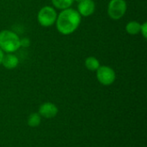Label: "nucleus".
Wrapping results in <instances>:
<instances>
[{
  "mask_svg": "<svg viewBox=\"0 0 147 147\" xmlns=\"http://www.w3.org/2000/svg\"><path fill=\"white\" fill-rule=\"evenodd\" d=\"M141 24L136 21H131L126 25V31L130 35H136L140 34Z\"/></svg>",
  "mask_w": 147,
  "mask_h": 147,
  "instance_id": "9d476101",
  "label": "nucleus"
},
{
  "mask_svg": "<svg viewBox=\"0 0 147 147\" xmlns=\"http://www.w3.org/2000/svg\"><path fill=\"white\" fill-rule=\"evenodd\" d=\"M140 33L142 34V36H143L145 39H146L147 38V22H145L144 23H142V24H141Z\"/></svg>",
  "mask_w": 147,
  "mask_h": 147,
  "instance_id": "4468645a",
  "label": "nucleus"
},
{
  "mask_svg": "<svg viewBox=\"0 0 147 147\" xmlns=\"http://www.w3.org/2000/svg\"><path fill=\"white\" fill-rule=\"evenodd\" d=\"M75 1H76V2H78V3H79V2H80V1H82V0H74V2H75Z\"/></svg>",
  "mask_w": 147,
  "mask_h": 147,
  "instance_id": "dca6fc26",
  "label": "nucleus"
},
{
  "mask_svg": "<svg viewBox=\"0 0 147 147\" xmlns=\"http://www.w3.org/2000/svg\"><path fill=\"white\" fill-rule=\"evenodd\" d=\"M96 3L93 0H82L78 4V12L81 16L88 17L94 14Z\"/></svg>",
  "mask_w": 147,
  "mask_h": 147,
  "instance_id": "423d86ee",
  "label": "nucleus"
},
{
  "mask_svg": "<svg viewBox=\"0 0 147 147\" xmlns=\"http://www.w3.org/2000/svg\"><path fill=\"white\" fill-rule=\"evenodd\" d=\"M51 1L53 7L61 10L71 8V6L74 3V0H51Z\"/></svg>",
  "mask_w": 147,
  "mask_h": 147,
  "instance_id": "9b49d317",
  "label": "nucleus"
},
{
  "mask_svg": "<svg viewBox=\"0 0 147 147\" xmlns=\"http://www.w3.org/2000/svg\"><path fill=\"white\" fill-rule=\"evenodd\" d=\"M57 30L64 34L68 35L74 33L81 23V16L77 9L68 8L63 9L56 19Z\"/></svg>",
  "mask_w": 147,
  "mask_h": 147,
  "instance_id": "f257e3e1",
  "label": "nucleus"
},
{
  "mask_svg": "<svg viewBox=\"0 0 147 147\" xmlns=\"http://www.w3.org/2000/svg\"><path fill=\"white\" fill-rule=\"evenodd\" d=\"M20 37L16 33L9 29L0 31V48L3 53H14L20 47Z\"/></svg>",
  "mask_w": 147,
  "mask_h": 147,
  "instance_id": "f03ea898",
  "label": "nucleus"
},
{
  "mask_svg": "<svg viewBox=\"0 0 147 147\" xmlns=\"http://www.w3.org/2000/svg\"><path fill=\"white\" fill-rule=\"evenodd\" d=\"M58 112H59L58 107L52 102H45L41 104L39 109V115L47 119H51L55 117Z\"/></svg>",
  "mask_w": 147,
  "mask_h": 147,
  "instance_id": "0eeeda50",
  "label": "nucleus"
},
{
  "mask_svg": "<svg viewBox=\"0 0 147 147\" xmlns=\"http://www.w3.org/2000/svg\"><path fill=\"white\" fill-rule=\"evenodd\" d=\"M58 14L56 9L51 6H44L42 7L38 14H37V20L40 26L44 28H47L53 26L57 19Z\"/></svg>",
  "mask_w": 147,
  "mask_h": 147,
  "instance_id": "7ed1b4c3",
  "label": "nucleus"
},
{
  "mask_svg": "<svg viewBox=\"0 0 147 147\" xmlns=\"http://www.w3.org/2000/svg\"><path fill=\"white\" fill-rule=\"evenodd\" d=\"M18 64L19 59L16 55H15L14 53H6L3 58L1 65H3V67L8 70H13L18 65Z\"/></svg>",
  "mask_w": 147,
  "mask_h": 147,
  "instance_id": "6e6552de",
  "label": "nucleus"
},
{
  "mask_svg": "<svg viewBox=\"0 0 147 147\" xmlns=\"http://www.w3.org/2000/svg\"><path fill=\"white\" fill-rule=\"evenodd\" d=\"M30 44H31V41L28 37H23V38L20 39V45L22 47L28 48L30 46Z\"/></svg>",
  "mask_w": 147,
  "mask_h": 147,
  "instance_id": "ddd939ff",
  "label": "nucleus"
},
{
  "mask_svg": "<svg viewBox=\"0 0 147 147\" xmlns=\"http://www.w3.org/2000/svg\"><path fill=\"white\" fill-rule=\"evenodd\" d=\"M126 0H110L108 5V14L113 20H119L126 14L127 11Z\"/></svg>",
  "mask_w": 147,
  "mask_h": 147,
  "instance_id": "20e7f679",
  "label": "nucleus"
},
{
  "mask_svg": "<svg viewBox=\"0 0 147 147\" xmlns=\"http://www.w3.org/2000/svg\"><path fill=\"white\" fill-rule=\"evenodd\" d=\"M41 122V116L39 113H33L28 118V125L31 127H38Z\"/></svg>",
  "mask_w": 147,
  "mask_h": 147,
  "instance_id": "f8f14e48",
  "label": "nucleus"
},
{
  "mask_svg": "<svg viewBox=\"0 0 147 147\" xmlns=\"http://www.w3.org/2000/svg\"><path fill=\"white\" fill-rule=\"evenodd\" d=\"M96 71V78L98 82L104 86L111 85L115 81L116 78L115 71L110 66L100 65Z\"/></svg>",
  "mask_w": 147,
  "mask_h": 147,
  "instance_id": "39448f33",
  "label": "nucleus"
},
{
  "mask_svg": "<svg viewBox=\"0 0 147 147\" xmlns=\"http://www.w3.org/2000/svg\"><path fill=\"white\" fill-rule=\"evenodd\" d=\"M84 65H85V67H86L89 71H96L99 68V66H100V62H99V60H98L96 57L90 56V57H88V58L85 59Z\"/></svg>",
  "mask_w": 147,
  "mask_h": 147,
  "instance_id": "1a4fd4ad",
  "label": "nucleus"
},
{
  "mask_svg": "<svg viewBox=\"0 0 147 147\" xmlns=\"http://www.w3.org/2000/svg\"><path fill=\"white\" fill-rule=\"evenodd\" d=\"M4 56V53L3 52V50L0 48V65L2 64V60H3V58Z\"/></svg>",
  "mask_w": 147,
  "mask_h": 147,
  "instance_id": "2eb2a0df",
  "label": "nucleus"
}]
</instances>
